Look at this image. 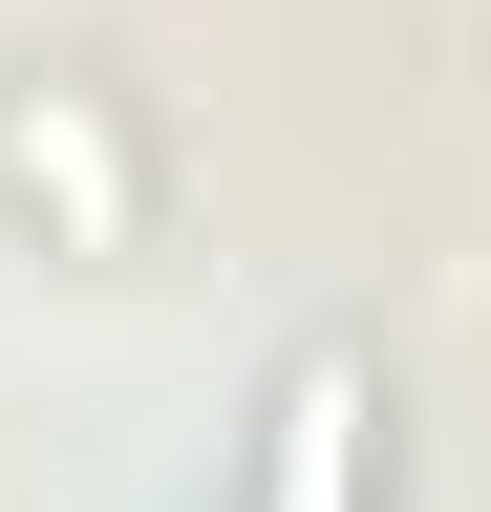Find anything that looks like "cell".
I'll return each instance as SVG.
<instances>
[{"label":"cell","mask_w":491,"mask_h":512,"mask_svg":"<svg viewBox=\"0 0 491 512\" xmlns=\"http://www.w3.org/2000/svg\"><path fill=\"white\" fill-rule=\"evenodd\" d=\"M257 512H363V384H342V363L278 384V470H257Z\"/></svg>","instance_id":"6da1fadb"}]
</instances>
